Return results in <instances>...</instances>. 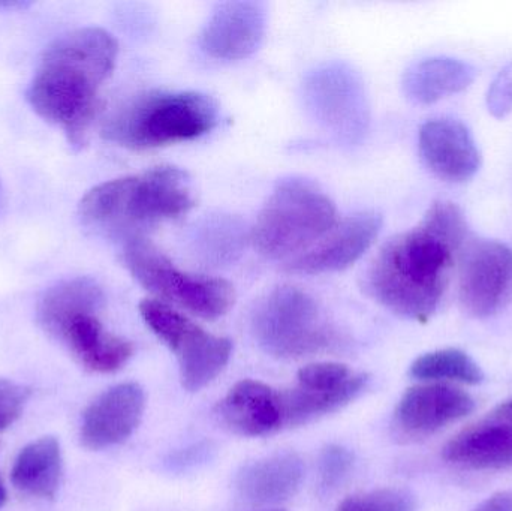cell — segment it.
<instances>
[{
    "instance_id": "cell-17",
    "label": "cell",
    "mask_w": 512,
    "mask_h": 511,
    "mask_svg": "<svg viewBox=\"0 0 512 511\" xmlns=\"http://www.w3.org/2000/svg\"><path fill=\"white\" fill-rule=\"evenodd\" d=\"M98 315H78L65 327L59 339L68 345L84 368L96 374H113L134 356V344L107 332Z\"/></svg>"
},
{
    "instance_id": "cell-23",
    "label": "cell",
    "mask_w": 512,
    "mask_h": 511,
    "mask_svg": "<svg viewBox=\"0 0 512 511\" xmlns=\"http://www.w3.org/2000/svg\"><path fill=\"white\" fill-rule=\"evenodd\" d=\"M367 381H369V375L354 374L345 386L331 392H313L301 387L279 392L283 428L307 425L318 417L345 407L363 392Z\"/></svg>"
},
{
    "instance_id": "cell-2",
    "label": "cell",
    "mask_w": 512,
    "mask_h": 511,
    "mask_svg": "<svg viewBox=\"0 0 512 511\" xmlns=\"http://www.w3.org/2000/svg\"><path fill=\"white\" fill-rule=\"evenodd\" d=\"M119 44L107 30L83 27L57 38L42 56L26 99L42 119L59 125L83 149L101 110L102 84L116 68Z\"/></svg>"
},
{
    "instance_id": "cell-11",
    "label": "cell",
    "mask_w": 512,
    "mask_h": 511,
    "mask_svg": "<svg viewBox=\"0 0 512 511\" xmlns=\"http://www.w3.org/2000/svg\"><path fill=\"white\" fill-rule=\"evenodd\" d=\"M381 228L379 213L348 216L337 222L309 251L286 261L285 270L292 275H322L348 269L372 248Z\"/></svg>"
},
{
    "instance_id": "cell-28",
    "label": "cell",
    "mask_w": 512,
    "mask_h": 511,
    "mask_svg": "<svg viewBox=\"0 0 512 511\" xmlns=\"http://www.w3.org/2000/svg\"><path fill=\"white\" fill-rule=\"evenodd\" d=\"M354 467V456L342 446L325 447L319 456V479L324 489H334L343 483Z\"/></svg>"
},
{
    "instance_id": "cell-34",
    "label": "cell",
    "mask_w": 512,
    "mask_h": 511,
    "mask_svg": "<svg viewBox=\"0 0 512 511\" xmlns=\"http://www.w3.org/2000/svg\"><path fill=\"white\" fill-rule=\"evenodd\" d=\"M2 183H0V209H2V203H3V198H2Z\"/></svg>"
},
{
    "instance_id": "cell-6",
    "label": "cell",
    "mask_w": 512,
    "mask_h": 511,
    "mask_svg": "<svg viewBox=\"0 0 512 511\" xmlns=\"http://www.w3.org/2000/svg\"><path fill=\"white\" fill-rule=\"evenodd\" d=\"M122 261L135 281L158 300L174 303L203 320L224 317L236 302L230 282L183 272L147 237L125 243Z\"/></svg>"
},
{
    "instance_id": "cell-12",
    "label": "cell",
    "mask_w": 512,
    "mask_h": 511,
    "mask_svg": "<svg viewBox=\"0 0 512 511\" xmlns=\"http://www.w3.org/2000/svg\"><path fill=\"white\" fill-rule=\"evenodd\" d=\"M418 149L427 170L454 185L474 179L483 162L468 126L451 117L424 123L418 134Z\"/></svg>"
},
{
    "instance_id": "cell-9",
    "label": "cell",
    "mask_w": 512,
    "mask_h": 511,
    "mask_svg": "<svg viewBox=\"0 0 512 511\" xmlns=\"http://www.w3.org/2000/svg\"><path fill=\"white\" fill-rule=\"evenodd\" d=\"M457 296L469 317L484 320L512 299V249L498 240L469 237L457 263Z\"/></svg>"
},
{
    "instance_id": "cell-25",
    "label": "cell",
    "mask_w": 512,
    "mask_h": 511,
    "mask_svg": "<svg viewBox=\"0 0 512 511\" xmlns=\"http://www.w3.org/2000/svg\"><path fill=\"white\" fill-rule=\"evenodd\" d=\"M201 230V243L203 254L206 257L215 258L216 261L231 260L234 255L240 254L242 249L243 228L237 224L236 219L230 216H222L221 219H213L206 222Z\"/></svg>"
},
{
    "instance_id": "cell-14",
    "label": "cell",
    "mask_w": 512,
    "mask_h": 511,
    "mask_svg": "<svg viewBox=\"0 0 512 511\" xmlns=\"http://www.w3.org/2000/svg\"><path fill=\"white\" fill-rule=\"evenodd\" d=\"M267 29V8L255 0L218 3L204 24L201 48L213 59L242 60L252 56Z\"/></svg>"
},
{
    "instance_id": "cell-7",
    "label": "cell",
    "mask_w": 512,
    "mask_h": 511,
    "mask_svg": "<svg viewBox=\"0 0 512 511\" xmlns=\"http://www.w3.org/2000/svg\"><path fill=\"white\" fill-rule=\"evenodd\" d=\"M252 332L262 350L280 359L312 356L334 339L316 300L294 285H280L258 303Z\"/></svg>"
},
{
    "instance_id": "cell-22",
    "label": "cell",
    "mask_w": 512,
    "mask_h": 511,
    "mask_svg": "<svg viewBox=\"0 0 512 511\" xmlns=\"http://www.w3.org/2000/svg\"><path fill=\"white\" fill-rule=\"evenodd\" d=\"M62 477V447L54 437H42L23 447L11 470L15 491L36 500H54Z\"/></svg>"
},
{
    "instance_id": "cell-13",
    "label": "cell",
    "mask_w": 512,
    "mask_h": 511,
    "mask_svg": "<svg viewBox=\"0 0 512 511\" xmlns=\"http://www.w3.org/2000/svg\"><path fill=\"white\" fill-rule=\"evenodd\" d=\"M475 401L460 387L445 383H423L403 393L394 425L408 438H426L468 417Z\"/></svg>"
},
{
    "instance_id": "cell-31",
    "label": "cell",
    "mask_w": 512,
    "mask_h": 511,
    "mask_svg": "<svg viewBox=\"0 0 512 511\" xmlns=\"http://www.w3.org/2000/svg\"><path fill=\"white\" fill-rule=\"evenodd\" d=\"M472 511H512V492H498Z\"/></svg>"
},
{
    "instance_id": "cell-4",
    "label": "cell",
    "mask_w": 512,
    "mask_h": 511,
    "mask_svg": "<svg viewBox=\"0 0 512 511\" xmlns=\"http://www.w3.org/2000/svg\"><path fill=\"white\" fill-rule=\"evenodd\" d=\"M218 119V104L206 93L153 90L117 108L105 120L101 134L126 149H156L203 137Z\"/></svg>"
},
{
    "instance_id": "cell-29",
    "label": "cell",
    "mask_w": 512,
    "mask_h": 511,
    "mask_svg": "<svg viewBox=\"0 0 512 511\" xmlns=\"http://www.w3.org/2000/svg\"><path fill=\"white\" fill-rule=\"evenodd\" d=\"M30 396L32 389L29 386L0 378V432L11 428L20 419Z\"/></svg>"
},
{
    "instance_id": "cell-19",
    "label": "cell",
    "mask_w": 512,
    "mask_h": 511,
    "mask_svg": "<svg viewBox=\"0 0 512 511\" xmlns=\"http://www.w3.org/2000/svg\"><path fill=\"white\" fill-rule=\"evenodd\" d=\"M304 464L295 453H279L243 468L237 479L240 495L256 506L282 503L297 494Z\"/></svg>"
},
{
    "instance_id": "cell-30",
    "label": "cell",
    "mask_w": 512,
    "mask_h": 511,
    "mask_svg": "<svg viewBox=\"0 0 512 511\" xmlns=\"http://www.w3.org/2000/svg\"><path fill=\"white\" fill-rule=\"evenodd\" d=\"M489 113L496 119H504L512 111V62L505 65L490 84L486 98Z\"/></svg>"
},
{
    "instance_id": "cell-18",
    "label": "cell",
    "mask_w": 512,
    "mask_h": 511,
    "mask_svg": "<svg viewBox=\"0 0 512 511\" xmlns=\"http://www.w3.org/2000/svg\"><path fill=\"white\" fill-rule=\"evenodd\" d=\"M442 458L466 470H511L512 425L490 420L465 429L445 444Z\"/></svg>"
},
{
    "instance_id": "cell-5",
    "label": "cell",
    "mask_w": 512,
    "mask_h": 511,
    "mask_svg": "<svg viewBox=\"0 0 512 511\" xmlns=\"http://www.w3.org/2000/svg\"><path fill=\"white\" fill-rule=\"evenodd\" d=\"M337 224L331 198L309 180L283 179L259 212L251 240L270 260L289 261L309 251Z\"/></svg>"
},
{
    "instance_id": "cell-24",
    "label": "cell",
    "mask_w": 512,
    "mask_h": 511,
    "mask_svg": "<svg viewBox=\"0 0 512 511\" xmlns=\"http://www.w3.org/2000/svg\"><path fill=\"white\" fill-rule=\"evenodd\" d=\"M409 374L421 383H459L478 386L483 383L481 366L459 348H444L423 354L414 360Z\"/></svg>"
},
{
    "instance_id": "cell-3",
    "label": "cell",
    "mask_w": 512,
    "mask_h": 511,
    "mask_svg": "<svg viewBox=\"0 0 512 511\" xmlns=\"http://www.w3.org/2000/svg\"><path fill=\"white\" fill-rule=\"evenodd\" d=\"M194 203L189 174L162 165L90 189L78 204V218L92 233L125 245L185 215Z\"/></svg>"
},
{
    "instance_id": "cell-15",
    "label": "cell",
    "mask_w": 512,
    "mask_h": 511,
    "mask_svg": "<svg viewBox=\"0 0 512 511\" xmlns=\"http://www.w3.org/2000/svg\"><path fill=\"white\" fill-rule=\"evenodd\" d=\"M146 410V393L137 383L110 387L84 410L81 446L104 450L128 440L140 425Z\"/></svg>"
},
{
    "instance_id": "cell-16",
    "label": "cell",
    "mask_w": 512,
    "mask_h": 511,
    "mask_svg": "<svg viewBox=\"0 0 512 511\" xmlns=\"http://www.w3.org/2000/svg\"><path fill=\"white\" fill-rule=\"evenodd\" d=\"M222 423L243 437H264L283 428L280 395L267 384L239 381L219 404Z\"/></svg>"
},
{
    "instance_id": "cell-21",
    "label": "cell",
    "mask_w": 512,
    "mask_h": 511,
    "mask_svg": "<svg viewBox=\"0 0 512 511\" xmlns=\"http://www.w3.org/2000/svg\"><path fill=\"white\" fill-rule=\"evenodd\" d=\"M477 74V69L463 60L429 57L406 69L402 80L403 92L415 104H435L468 89Z\"/></svg>"
},
{
    "instance_id": "cell-1",
    "label": "cell",
    "mask_w": 512,
    "mask_h": 511,
    "mask_svg": "<svg viewBox=\"0 0 512 511\" xmlns=\"http://www.w3.org/2000/svg\"><path fill=\"white\" fill-rule=\"evenodd\" d=\"M468 239L462 209L436 201L414 228L379 249L364 273V291L393 314L427 323L447 294Z\"/></svg>"
},
{
    "instance_id": "cell-8",
    "label": "cell",
    "mask_w": 512,
    "mask_h": 511,
    "mask_svg": "<svg viewBox=\"0 0 512 511\" xmlns=\"http://www.w3.org/2000/svg\"><path fill=\"white\" fill-rule=\"evenodd\" d=\"M140 314L149 329L176 354L183 387L189 392L204 389L227 368L233 353L230 339L206 332L158 299L143 300Z\"/></svg>"
},
{
    "instance_id": "cell-26",
    "label": "cell",
    "mask_w": 512,
    "mask_h": 511,
    "mask_svg": "<svg viewBox=\"0 0 512 511\" xmlns=\"http://www.w3.org/2000/svg\"><path fill=\"white\" fill-rule=\"evenodd\" d=\"M415 500L403 489L384 488L366 494L352 495L339 504L336 511H414Z\"/></svg>"
},
{
    "instance_id": "cell-32",
    "label": "cell",
    "mask_w": 512,
    "mask_h": 511,
    "mask_svg": "<svg viewBox=\"0 0 512 511\" xmlns=\"http://www.w3.org/2000/svg\"><path fill=\"white\" fill-rule=\"evenodd\" d=\"M490 420H496V422L508 423L512 425V398L508 401L502 402L492 414H490Z\"/></svg>"
},
{
    "instance_id": "cell-20",
    "label": "cell",
    "mask_w": 512,
    "mask_h": 511,
    "mask_svg": "<svg viewBox=\"0 0 512 511\" xmlns=\"http://www.w3.org/2000/svg\"><path fill=\"white\" fill-rule=\"evenodd\" d=\"M104 306L105 294L101 285L95 279L78 276L48 288L39 300L36 318L48 335L59 339L75 317L99 314Z\"/></svg>"
},
{
    "instance_id": "cell-10",
    "label": "cell",
    "mask_w": 512,
    "mask_h": 511,
    "mask_svg": "<svg viewBox=\"0 0 512 511\" xmlns=\"http://www.w3.org/2000/svg\"><path fill=\"white\" fill-rule=\"evenodd\" d=\"M306 99L319 122L343 137H355L366 128L367 104L363 86L351 69L330 65L310 75Z\"/></svg>"
},
{
    "instance_id": "cell-27",
    "label": "cell",
    "mask_w": 512,
    "mask_h": 511,
    "mask_svg": "<svg viewBox=\"0 0 512 511\" xmlns=\"http://www.w3.org/2000/svg\"><path fill=\"white\" fill-rule=\"evenodd\" d=\"M354 377L348 366L340 363H312L298 371V387L313 392H331L345 386Z\"/></svg>"
},
{
    "instance_id": "cell-35",
    "label": "cell",
    "mask_w": 512,
    "mask_h": 511,
    "mask_svg": "<svg viewBox=\"0 0 512 511\" xmlns=\"http://www.w3.org/2000/svg\"><path fill=\"white\" fill-rule=\"evenodd\" d=\"M271 511H283V510H271Z\"/></svg>"
},
{
    "instance_id": "cell-33",
    "label": "cell",
    "mask_w": 512,
    "mask_h": 511,
    "mask_svg": "<svg viewBox=\"0 0 512 511\" xmlns=\"http://www.w3.org/2000/svg\"><path fill=\"white\" fill-rule=\"evenodd\" d=\"M6 498H8V491H6L5 482H3V477L0 476V509L5 506Z\"/></svg>"
}]
</instances>
